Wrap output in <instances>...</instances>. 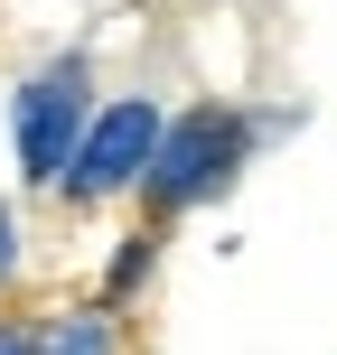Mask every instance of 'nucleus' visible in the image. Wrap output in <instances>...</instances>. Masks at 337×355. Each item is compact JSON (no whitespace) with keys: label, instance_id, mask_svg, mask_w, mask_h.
<instances>
[{"label":"nucleus","instance_id":"obj_7","mask_svg":"<svg viewBox=\"0 0 337 355\" xmlns=\"http://www.w3.org/2000/svg\"><path fill=\"white\" fill-rule=\"evenodd\" d=\"M0 355H38V318H0Z\"/></svg>","mask_w":337,"mask_h":355},{"label":"nucleus","instance_id":"obj_4","mask_svg":"<svg viewBox=\"0 0 337 355\" xmlns=\"http://www.w3.org/2000/svg\"><path fill=\"white\" fill-rule=\"evenodd\" d=\"M38 355H131V318H113V309H56V318H38Z\"/></svg>","mask_w":337,"mask_h":355},{"label":"nucleus","instance_id":"obj_6","mask_svg":"<svg viewBox=\"0 0 337 355\" xmlns=\"http://www.w3.org/2000/svg\"><path fill=\"white\" fill-rule=\"evenodd\" d=\"M10 281H19V215L0 206V290H10Z\"/></svg>","mask_w":337,"mask_h":355},{"label":"nucleus","instance_id":"obj_2","mask_svg":"<svg viewBox=\"0 0 337 355\" xmlns=\"http://www.w3.org/2000/svg\"><path fill=\"white\" fill-rule=\"evenodd\" d=\"M85 122H94V56H85V47H66V56H47V66H38L28 85L10 94L19 178H28V187H56V168L75 159Z\"/></svg>","mask_w":337,"mask_h":355},{"label":"nucleus","instance_id":"obj_5","mask_svg":"<svg viewBox=\"0 0 337 355\" xmlns=\"http://www.w3.org/2000/svg\"><path fill=\"white\" fill-rule=\"evenodd\" d=\"M160 243H169V225H131L122 243H113V262H104V290H94V309L131 318V300H141V290H150V271H160Z\"/></svg>","mask_w":337,"mask_h":355},{"label":"nucleus","instance_id":"obj_3","mask_svg":"<svg viewBox=\"0 0 337 355\" xmlns=\"http://www.w3.org/2000/svg\"><path fill=\"white\" fill-rule=\"evenodd\" d=\"M150 141H160V103H150V94H113V103H94L85 141H75V159L56 168L47 196H56V206H75V215L131 196V187H141V168H150Z\"/></svg>","mask_w":337,"mask_h":355},{"label":"nucleus","instance_id":"obj_1","mask_svg":"<svg viewBox=\"0 0 337 355\" xmlns=\"http://www.w3.org/2000/svg\"><path fill=\"white\" fill-rule=\"evenodd\" d=\"M253 112L244 103H188V112H160V141H150V168H141V225H178V215L215 206V196L244 178L253 159Z\"/></svg>","mask_w":337,"mask_h":355}]
</instances>
